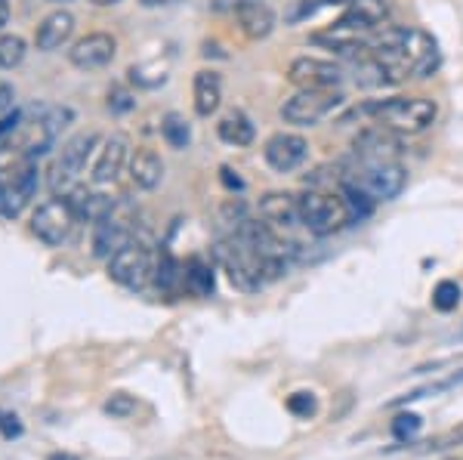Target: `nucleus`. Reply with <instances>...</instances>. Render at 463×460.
<instances>
[{
    "mask_svg": "<svg viewBox=\"0 0 463 460\" xmlns=\"http://www.w3.org/2000/svg\"><path fill=\"white\" fill-rule=\"evenodd\" d=\"M50 4H65V0H50Z\"/></svg>",
    "mask_w": 463,
    "mask_h": 460,
    "instance_id": "nucleus-38",
    "label": "nucleus"
},
{
    "mask_svg": "<svg viewBox=\"0 0 463 460\" xmlns=\"http://www.w3.org/2000/svg\"><path fill=\"white\" fill-rule=\"evenodd\" d=\"M106 411L111 418H130V414L137 411V402H133L130 396H124V392H118V396H111L106 402Z\"/></svg>",
    "mask_w": 463,
    "mask_h": 460,
    "instance_id": "nucleus-29",
    "label": "nucleus"
},
{
    "mask_svg": "<svg viewBox=\"0 0 463 460\" xmlns=\"http://www.w3.org/2000/svg\"><path fill=\"white\" fill-rule=\"evenodd\" d=\"M216 133H220V139L226 146H250L253 136H257V130H253L250 117L244 115V111H229V115L216 124Z\"/></svg>",
    "mask_w": 463,
    "mask_h": 460,
    "instance_id": "nucleus-22",
    "label": "nucleus"
},
{
    "mask_svg": "<svg viewBox=\"0 0 463 460\" xmlns=\"http://www.w3.org/2000/svg\"><path fill=\"white\" fill-rule=\"evenodd\" d=\"M6 22H10V0H0V32L6 28Z\"/></svg>",
    "mask_w": 463,
    "mask_h": 460,
    "instance_id": "nucleus-34",
    "label": "nucleus"
},
{
    "mask_svg": "<svg viewBox=\"0 0 463 460\" xmlns=\"http://www.w3.org/2000/svg\"><path fill=\"white\" fill-rule=\"evenodd\" d=\"M109 108L111 111H130L133 108V96L124 90H115L109 96Z\"/></svg>",
    "mask_w": 463,
    "mask_h": 460,
    "instance_id": "nucleus-30",
    "label": "nucleus"
},
{
    "mask_svg": "<svg viewBox=\"0 0 463 460\" xmlns=\"http://www.w3.org/2000/svg\"><path fill=\"white\" fill-rule=\"evenodd\" d=\"M263 158L275 174H294V170H300L306 164V158H309V143H306L300 133L281 130L266 139Z\"/></svg>",
    "mask_w": 463,
    "mask_h": 460,
    "instance_id": "nucleus-9",
    "label": "nucleus"
},
{
    "mask_svg": "<svg viewBox=\"0 0 463 460\" xmlns=\"http://www.w3.org/2000/svg\"><path fill=\"white\" fill-rule=\"evenodd\" d=\"M96 143H99V136H96V133H80V136L69 139V143L62 146V155H59L56 164H59V167H65L69 174L78 176L80 170L87 167V158L93 155Z\"/></svg>",
    "mask_w": 463,
    "mask_h": 460,
    "instance_id": "nucleus-21",
    "label": "nucleus"
},
{
    "mask_svg": "<svg viewBox=\"0 0 463 460\" xmlns=\"http://www.w3.org/2000/svg\"><path fill=\"white\" fill-rule=\"evenodd\" d=\"M355 217L353 207H349L346 198L334 195V192H321V189H309L300 195V222L306 232L312 235H334L343 232Z\"/></svg>",
    "mask_w": 463,
    "mask_h": 460,
    "instance_id": "nucleus-3",
    "label": "nucleus"
},
{
    "mask_svg": "<svg viewBox=\"0 0 463 460\" xmlns=\"http://www.w3.org/2000/svg\"><path fill=\"white\" fill-rule=\"evenodd\" d=\"M216 259H220V266L226 269L232 285L248 294L260 291L266 281L285 276V269H288V266L272 263V259H266L260 250H253L241 235H226V239L216 244Z\"/></svg>",
    "mask_w": 463,
    "mask_h": 460,
    "instance_id": "nucleus-1",
    "label": "nucleus"
},
{
    "mask_svg": "<svg viewBox=\"0 0 463 460\" xmlns=\"http://www.w3.org/2000/svg\"><path fill=\"white\" fill-rule=\"evenodd\" d=\"M260 220L266 222L269 229L285 239V232H290L294 226H303L300 222V198L290 195V192H269V195L260 198Z\"/></svg>",
    "mask_w": 463,
    "mask_h": 460,
    "instance_id": "nucleus-10",
    "label": "nucleus"
},
{
    "mask_svg": "<svg viewBox=\"0 0 463 460\" xmlns=\"http://www.w3.org/2000/svg\"><path fill=\"white\" fill-rule=\"evenodd\" d=\"M158 259L152 257V250L143 241H127L115 257L109 259V276L118 281L127 291H146L155 278Z\"/></svg>",
    "mask_w": 463,
    "mask_h": 460,
    "instance_id": "nucleus-5",
    "label": "nucleus"
},
{
    "mask_svg": "<svg viewBox=\"0 0 463 460\" xmlns=\"http://www.w3.org/2000/svg\"><path fill=\"white\" fill-rule=\"evenodd\" d=\"M13 87L10 84H0V117H6L13 111Z\"/></svg>",
    "mask_w": 463,
    "mask_h": 460,
    "instance_id": "nucleus-31",
    "label": "nucleus"
},
{
    "mask_svg": "<svg viewBox=\"0 0 463 460\" xmlns=\"http://www.w3.org/2000/svg\"><path fill=\"white\" fill-rule=\"evenodd\" d=\"M118 53V41L106 32H93L87 37H80L78 43L69 50V59L74 69L80 71H96V69H106V65L115 59Z\"/></svg>",
    "mask_w": 463,
    "mask_h": 460,
    "instance_id": "nucleus-12",
    "label": "nucleus"
},
{
    "mask_svg": "<svg viewBox=\"0 0 463 460\" xmlns=\"http://www.w3.org/2000/svg\"><path fill=\"white\" fill-rule=\"evenodd\" d=\"M4 433L6 436H19L22 433V427L16 424V418H4Z\"/></svg>",
    "mask_w": 463,
    "mask_h": 460,
    "instance_id": "nucleus-33",
    "label": "nucleus"
},
{
    "mask_svg": "<svg viewBox=\"0 0 463 460\" xmlns=\"http://www.w3.org/2000/svg\"><path fill=\"white\" fill-rule=\"evenodd\" d=\"M353 152L358 161H399L402 158V143L395 136V130L383 127H364L353 139Z\"/></svg>",
    "mask_w": 463,
    "mask_h": 460,
    "instance_id": "nucleus-11",
    "label": "nucleus"
},
{
    "mask_svg": "<svg viewBox=\"0 0 463 460\" xmlns=\"http://www.w3.org/2000/svg\"><path fill=\"white\" fill-rule=\"evenodd\" d=\"M74 222H78V217H74L71 204L65 202V198H50V202H43L34 211L32 232L43 244H50V248H59V244H65L71 239Z\"/></svg>",
    "mask_w": 463,
    "mask_h": 460,
    "instance_id": "nucleus-7",
    "label": "nucleus"
},
{
    "mask_svg": "<svg viewBox=\"0 0 463 460\" xmlns=\"http://www.w3.org/2000/svg\"><path fill=\"white\" fill-rule=\"evenodd\" d=\"M143 6H148V10H155V6H170V4H176V0H139Z\"/></svg>",
    "mask_w": 463,
    "mask_h": 460,
    "instance_id": "nucleus-35",
    "label": "nucleus"
},
{
    "mask_svg": "<svg viewBox=\"0 0 463 460\" xmlns=\"http://www.w3.org/2000/svg\"><path fill=\"white\" fill-rule=\"evenodd\" d=\"M0 195H4V183H0Z\"/></svg>",
    "mask_w": 463,
    "mask_h": 460,
    "instance_id": "nucleus-39",
    "label": "nucleus"
},
{
    "mask_svg": "<svg viewBox=\"0 0 463 460\" xmlns=\"http://www.w3.org/2000/svg\"><path fill=\"white\" fill-rule=\"evenodd\" d=\"M432 306L439 309V313H451V309L460 306V285L451 278L439 281L436 291H432Z\"/></svg>",
    "mask_w": 463,
    "mask_h": 460,
    "instance_id": "nucleus-25",
    "label": "nucleus"
},
{
    "mask_svg": "<svg viewBox=\"0 0 463 460\" xmlns=\"http://www.w3.org/2000/svg\"><path fill=\"white\" fill-rule=\"evenodd\" d=\"M90 4H96V6H115V4H121V0H90Z\"/></svg>",
    "mask_w": 463,
    "mask_h": 460,
    "instance_id": "nucleus-36",
    "label": "nucleus"
},
{
    "mask_svg": "<svg viewBox=\"0 0 463 460\" xmlns=\"http://www.w3.org/2000/svg\"><path fill=\"white\" fill-rule=\"evenodd\" d=\"M386 13H390L386 0H349L343 19L355 22V25L364 28V32H377V28L386 22Z\"/></svg>",
    "mask_w": 463,
    "mask_h": 460,
    "instance_id": "nucleus-20",
    "label": "nucleus"
},
{
    "mask_svg": "<svg viewBox=\"0 0 463 460\" xmlns=\"http://www.w3.org/2000/svg\"><path fill=\"white\" fill-rule=\"evenodd\" d=\"M436 102L427 96H392V99H377L374 124H383L395 133H423L436 124Z\"/></svg>",
    "mask_w": 463,
    "mask_h": 460,
    "instance_id": "nucleus-4",
    "label": "nucleus"
},
{
    "mask_svg": "<svg viewBox=\"0 0 463 460\" xmlns=\"http://www.w3.org/2000/svg\"><path fill=\"white\" fill-rule=\"evenodd\" d=\"M343 106V96L337 90H297L281 106V117L294 127H316L327 115H334Z\"/></svg>",
    "mask_w": 463,
    "mask_h": 460,
    "instance_id": "nucleus-6",
    "label": "nucleus"
},
{
    "mask_svg": "<svg viewBox=\"0 0 463 460\" xmlns=\"http://www.w3.org/2000/svg\"><path fill=\"white\" fill-rule=\"evenodd\" d=\"M235 19L250 41H263V37L272 34V28H275V13L266 0H238Z\"/></svg>",
    "mask_w": 463,
    "mask_h": 460,
    "instance_id": "nucleus-15",
    "label": "nucleus"
},
{
    "mask_svg": "<svg viewBox=\"0 0 463 460\" xmlns=\"http://www.w3.org/2000/svg\"><path fill=\"white\" fill-rule=\"evenodd\" d=\"M343 185H355L374 202H392L408 185V170L402 161H358L346 170Z\"/></svg>",
    "mask_w": 463,
    "mask_h": 460,
    "instance_id": "nucleus-2",
    "label": "nucleus"
},
{
    "mask_svg": "<svg viewBox=\"0 0 463 460\" xmlns=\"http://www.w3.org/2000/svg\"><path fill=\"white\" fill-rule=\"evenodd\" d=\"M288 411L294 418H312L318 411V399L312 392H294V396H288Z\"/></svg>",
    "mask_w": 463,
    "mask_h": 460,
    "instance_id": "nucleus-28",
    "label": "nucleus"
},
{
    "mask_svg": "<svg viewBox=\"0 0 463 460\" xmlns=\"http://www.w3.org/2000/svg\"><path fill=\"white\" fill-rule=\"evenodd\" d=\"M127 241H133V222L130 217H121L118 207L106 220L93 222V254L99 259H111Z\"/></svg>",
    "mask_w": 463,
    "mask_h": 460,
    "instance_id": "nucleus-13",
    "label": "nucleus"
},
{
    "mask_svg": "<svg viewBox=\"0 0 463 460\" xmlns=\"http://www.w3.org/2000/svg\"><path fill=\"white\" fill-rule=\"evenodd\" d=\"M71 34H74V16L65 10H56L37 25L34 43H37V50H47L50 53V50H59L62 43H69Z\"/></svg>",
    "mask_w": 463,
    "mask_h": 460,
    "instance_id": "nucleus-16",
    "label": "nucleus"
},
{
    "mask_svg": "<svg viewBox=\"0 0 463 460\" xmlns=\"http://www.w3.org/2000/svg\"><path fill=\"white\" fill-rule=\"evenodd\" d=\"M130 164V139L124 133L106 139V146L99 148V158H96L93 170H90V180L96 185H109L124 174V167Z\"/></svg>",
    "mask_w": 463,
    "mask_h": 460,
    "instance_id": "nucleus-14",
    "label": "nucleus"
},
{
    "mask_svg": "<svg viewBox=\"0 0 463 460\" xmlns=\"http://www.w3.org/2000/svg\"><path fill=\"white\" fill-rule=\"evenodd\" d=\"M420 429H423V420L417 418V414H411V411H408V414H399V418L392 420V436H395L399 442L414 439V436L420 433Z\"/></svg>",
    "mask_w": 463,
    "mask_h": 460,
    "instance_id": "nucleus-27",
    "label": "nucleus"
},
{
    "mask_svg": "<svg viewBox=\"0 0 463 460\" xmlns=\"http://www.w3.org/2000/svg\"><path fill=\"white\" fill-rule=\"evenodd\" d=\"M130 180L137 189H158L161 180H164V161L158 152H152V148H139L137 155H130Z\"/></svg>",
    "mask_w": 463,
    "mask_h": 460,
    "instance_id": "nucleus-18",
    "label": "nucleus"
},
{
    "mask_svg": "<svg viewBox=\"0 0 463 460\" xmlns=\"http://www.w3.org/2000/svg\"><path fill=\"white\" fill-rule=\"evenodd\" d=\"M161 136L170 148H185L192 143V127L183 115L170 111V115H164V121H161Z\"/></svg>",
    "mask_w": 463,
    "mask_h": 460,
    "instance_id": "nucleus-24",
    "label": "nucleus"
},
{
    "mask_svg": "<svg viewBox=\"0 0 463 460\" xmlns=\"http://www.w3.org/2000/svg\"><path fill=\"white\" fill-rule=\"evenodd\" d=\"M288 80L297 90H337V84L343 80L340 65L327 62L318 56H300L290 62Z\"/></svg>",
    "mask_w": 463,
    "mask_h": 460,
    "instance_id": "nucleus-8",
    "label": "nucleus"
},
{
    "mask_svg": "<svg viewBox=\"0 0 463 460\" xmlns=\"http://www.w3.org/2000/svg\"><path fill=\"white\" fill-rule=\"evenodd\" d=\"M50 460H78V457H74V455H53Z\"/></svg>",
    "mask_w": 463,
    "mask_h": 460,
    "instance_id": "nucleus-37",
    "label": "nucleus"
},
{
    "mask_svg": "<svg viewBox=\"0 0 463 460\" xmlns=\"http://www.w3.org/2000/svg\"><path fill=\"white\" fill-rule=\"evenodd\" d=\"M25 59V41L19 34L0 37V69H16Z\"/></svg>",
    "mask_w": 463,
    "mask_h": 460,
    "instance_id": "nucleus-26",
    "label": "nucleus"
},
{
    "mask_svg": "<svg viewBox=\"0 0 463 460\" xmlns=\"http://www.w3.org/2000/svg\"><path fill=\"white\" fill-rule=\"evenodd\" d=\"M65 202L71 204L74 217L84 220V222H99L106 220L111 211H115V202H111L109 195H102V192H93V189H84V185H78V189L71 192Z\"/></svg>",
    "mask_w": 463,
    "mask_h": 460,
    "instance_id": "nucleus-17",
    "label": "nucleus"
},
{
    "mask_svg": "<svg viewBox=\"0 0 463 460\" xmlns=\"http://www.w3.org/2000/svg\"><path fill=\"white\" fill-rule=\"evenodd\" d=\"M220 174H222V183H226L229 189H235V192H241V189H244L241 176H238V174H235V170H232V167H222Z\"/></svg>",
    "mask_w": 463,
    "mask_h": 460,
    "instance_id": "nucleus-32",
    "label": "nucleus"
},
{
    "mask_svg": "<svg viewBox=\"0 0 463 460\" xmlns=\"http://www.w3.org/2000/svg\"><path fill=\"white\" fill-rule=\"evenodd\" d=\"M183 285L189 287L195 296H211L213 285H216L211 263H204L201 257H192L189 263H185V269H183Z\"/></svg>",
    "mask_w": 463,
    "mask_h": 460,
    "instance_id": "nucleus-23",
    "label": "nucleus"
},
{
    "mask_svg": "<svg viewBox=\"0 0 463 460\" xmlns=\"http://www.w3.org/2000/svg\"><path fill=\"white\" fill-rule=\"evenodd\" d=\"M192 96H195V111L201 117H211L222 102V78L216 71H198L195 84H192Z\"/></svg>",
    "mask_w": 463,
    "mask_h": 460,
    "instance_id": "nucleus-19",
    "label": "nucleus"
}]
</instances>
